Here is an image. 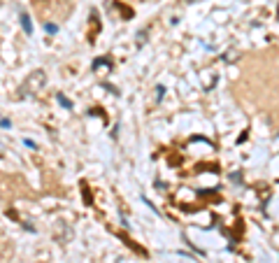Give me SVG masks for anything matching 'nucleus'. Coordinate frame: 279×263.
<instances>
[{
	"label": "nucleus",
	"mask_w": 279,
	"mask_h": 263,
	"mask_svg": "<svg viewBox=\"0 0 279 263\" xmlns=\"http://www.w3.org/2000/svg\"><path fill=\"white\" fill-rule=\"evenodd\" d=\"M19 19H21L23 31H26V33H28V35H30V33H33V23H30V16H28V14H21V16H19Z\"/></svg>",
	"instance_id": "1"
},
{
	"label": "nucleus",
	"mask_w": 279,
	"mask_h": 263,
	"mask_svg": "<svg viewBox=\"0 0 279 263\" xmlns=\"http://www.w3.org/2000/svg\"><path fill=\"white\" fill-rule=\"evenodd\" d=\"M45 31L54 35V33H58V26H56V23H45Z\"/></svg>",
	"instance_id": "2"
},
{
	"label": "nucleus",
	"mask_w": 279,
	"mask_h": 263,
	"mask_svg": "<svg viewBox=\"0 0 279 263\" xmlns=\"http://www.w3.org/2000/svg\"><path fill=\"white\" fill-rule=\"evenodd\" d=\"M58 103H60V105H65V107H72V103H70V101H65L63 96H58Z\"/></svg>",
	"instance_id": "3"
}]
</instances>
